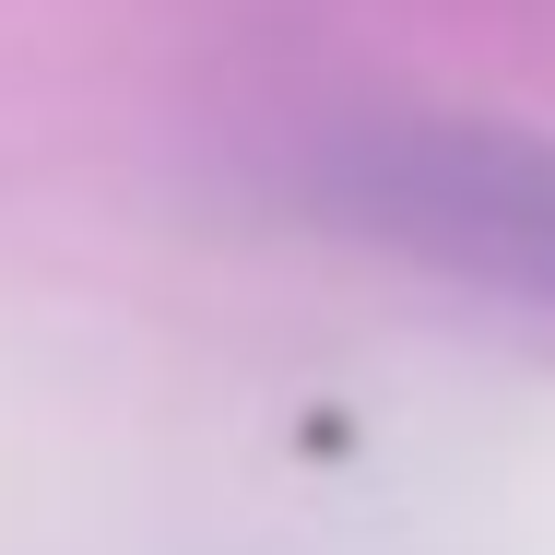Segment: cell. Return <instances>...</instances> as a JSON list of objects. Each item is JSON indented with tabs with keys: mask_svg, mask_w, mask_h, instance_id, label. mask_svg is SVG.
I'll return each mask as SVG.
<instances>
[{
	"mask_svg": "<svg viewBox=\"0 0 555 555\" xmlns=\"http://www.w3.org/2000/svg\"><path fill=\"white\" fill-rule=\"evenodd\" d=\"M320 202L438 272L555 296V142L473 130V118H366L320 142Z\"/></svg>",
	"mask_w": 555,
	"mask_h": 555,
	"instance_id": "cell-1",
	"label": "cell"
}]
</instances>
